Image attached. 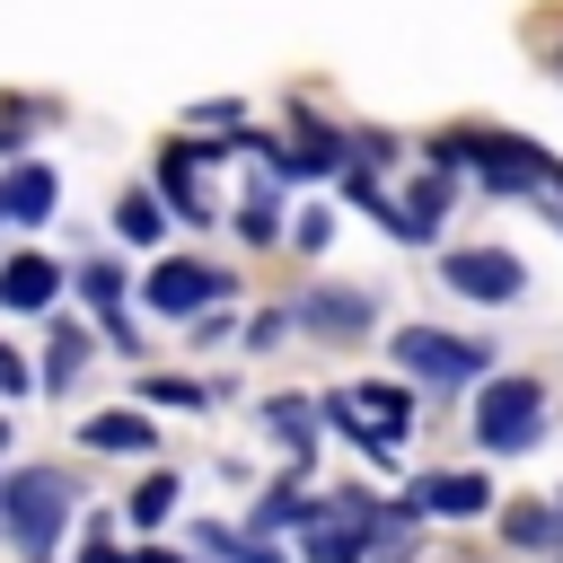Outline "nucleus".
Masks as SVG:
<instances>
[{
    "label": "nucleus",
    "instance_id": "7",
    "mask_svg": "<svg viewBox=\"0 0 563 563\" xmlns=\"http://www.w3.org/2000/svg\"><path fill=\"white\" fill-rule=\"evenodd\" d=\"M62 282H70V264H53L44 246H18V255L0 264V308H9V317H44V308L62 299Z\"/></svg>",
    "mask_w": 563,
    "mask_h": 563
},
{
    "label": "nucleus",
    "instance_id": "19",
    "mask_svg": "<svg viewBox=\"0 0 563 563\" xmlns=\"http://www.w3.org/2000/svg\"><path fill=\"white\" fill-rule=\"evenodd\" d=\"M141 405H176V413H202V405H220V387H202V378H141Z\"/></svg>",
    "mask_w": 563,
    "mask_h": 563
},
{
    "label": "nucleus",
    "instance_id": "18",
    "mask_svg": "<svg viewBox=\"0 0 563 563\" xmlns=\"http://www.w3.org/2000/svg\"><path fill=\"white\" fill-rule=\"evenodd\" d=\"M501 545L554 554V501H510V510H501Z\"/></svg>",
    "mask_w": 563,
    "mask_h": 563
},
{
    "label": "nucleus",
    "instance_id": "6",
    "mask_svg": "<svg viewBox=\"0 0 563 563\" xmlns=\"http://www.w3.org/2000/svg\"><path fill=\"white\" fill-rule=\"evenodd\" d=\"M405 501H413L422 519H484V510H493V475H475V466H422V475L405 484Z\"/></svg>",
    "mask_w": 563,
    "mask_h": 563
},
{
    "label": "nucleus",
    "instance_id": "28",
    "mask_svg": "<svg viewBox=\"0 0 563 563\" xmlns=\"http://www.w3.org/2000/svg\"><path fill=\"white\" fill-rule=\"evenodd\" d=\"M9 440H18V422H9V413H0V457H9Z\"/></svg>",
    "mask_w": 563,
    "mask_h": 563
},
{
    "label": "nucleus",
    "instance_id": "4",
    "mask_svg": "<svg viewBox=\"0 0 563 563\" xmlns=\"http://www.w3.org/2000/svg\"><path fill=\"white\" fill-rule=\"evenodd\" d=\"M229 290H238V273H220V264H202V255H158V264L141 273V308H150V317H176V325L211 317Z\"/></svg>",
    "mask_w": 563,
    "mask_h": 563
},
{
    "label": "nucleus",
    "instance_id": "1",
    "mask_svg": "<svg viewBox=\"0 0 563 563\" xmlns=\"http://www.w3.org/2000/svg\"><path fill=\"white\" fill-rule=\"evenodd\" d=\"M79 510V475L70 466H9L0 475V537L18 563H62V528Z\"/></svg>",
    "mask_w": 563,
    "mask_h": 563
},
{
    "label": "nucleus",
    "instance_id": "21",
    "mask_svg": "<svg viewBox=\"0 0 563 563\" xmlns=\"http://www.w3.org/2000/svg\"><path fill=\"white\" fill-rule=\"evenodd\" d=\"M352 405H361V413H378V431H387V440H396V431H405V413H413V396H405V387H352Z\"/></svg>",
    "mask_w": 563,
    "mask_h": 563
},
{
    "label": "nucleus",
    "instance_id": "24",
    "mask_svg": "<svg viewBox=\"0 0 563 563\" xmlns=\"http://www.w3.org/2000/svg\"><path fill=\"white\" fill-rule=\"evenodd\" d=\"M26 387H35V369H26V352H9V343H0V405H9V396H26Z\"/></svg>",
    "mask_w": 563,
    "mask_h": 563
},
{
    "label": "nucleus",
    "instance_id": "20",
    "mask_svg": "<svg viewBox=\"0 0 563 563\" xmlns=\"http://www.w3.org/2000/svg\"><path fill=\"white\" fill-rule=\"evenodd\" d=\"M238 229H246V246H273V238H282V202H273V176H264V185L238 202Z\"/></svg>",
    "mask_w": 563,
    "mask_h": 563
},
{
    "label": "nucleus",
    "instance_id": "9",
    "mask_svg": "<svg viewBox=\"0 0 563 563\" xmlns=\"http://www.w3.org/2000/svg\"><path fill=\"white\" fill-rule=\"evenodd\" d=\"M308 334H325V343H352V334H369V290H299V308H290Z\"/></svg>",
    "mask_w": 563,
    "mask_h": 563
},
{
    "label": "nucleus",
    "instance_id": "5",
    "mask_svg": "<svg viewBox=\"0 0 563 563\" xmlns=\"http://www.w3.org/2000/svg\"><path fill=\"white\" fill-rule=\"evenodd\" d=\"M440 282H449L457 299H484V308H510V299L528 290V273H519L510 246H457V255L440 264Z\"/></svg>",
    "mask_w": 563,
    "mask_h": 563
},
{
    "label": "nucleus",
    "instance_id": "3",
    "mask_svg": "<svg viewBox=\"0 0 563 563\" xmlns=\"http://www.w3.org/2000/svg\"><path fill=\"white\" fill-rule=\"evenodd\" d=\"M396 369L422 387H484L493 378V343L484 334H449V325H405L396 334Z\"/></svg>",
    "mask_w": 563,
    "mask_h": 563
},
{
    "label": "nucleus",
    "instance_id": "2",
    "mask_svg": "<svg viewBox=\"0 0 563 563\" xmlns=\"http://www.w3.org/2000/svg\"><path fill=\"white\" fill-rule=\"evenodd\" d=\"M545 440V387L519 378V369H493L484 396H475V449L484 457H528Z\"/></svg>",
    "mask_w": 563,
    "mask_h": 563
},
{
    "label": "nucleus",
    "instance_id": "26",
    "mask_svg": "<svg viewBox=\"0 0 563 563\" xmlns=\"http://www.w3.org/2000/svg\"><path fill=\"white\" fill-rule=\"evenodd\" d=\"M123 563H202L194 545H141V554H123Z\"/></svg>",
    "mask_w": 563,
    "mask_h": 563
},
{
    "label": "nucleus",
    "instance_id": "13",
    "mask_svg": "<svg viewBox=\"0 0 563 563\" xmlns=\"http://www.w3.org/2000/svg\"><path fill=\"white\" fill-rule=\"evenodd\" d=\"M194 554H202V563H290L273 537H255V528H220V519H194Z\"/></svg>",
    "mask_w": 563,
    "mask_h": 563
},
{
    "label": "nucleus",
    "instance_id": "27",
    "mask_svg": "<svg viewBox=\"0 0 563 563\" xmlns=\"http://www.w3.org/2000/svg\"><path fill=\"white\" fill-rule=\"evenodd\" d=\"M554 501V563H563V493H545Z\"/></svg>",
    "mask_w": 563,
    "mask_h": 563
},
{
    "label": "nucleus",
    "instance_id": "10",
    "mask_svg": "<svg viewBox=\"0 0 563 563\" xmlns=\"http://www.w3.org/2000/svg\"><path fill=\"white\" fill-rule=\"evenodd\" d=\"M88 361H97V325H79V317H53V334H44V369H35V387H44V396H70Z\"/></svg>",
    "mask_w": 563,
    "mask_h": 563
},
{
    "label": "nucleus",
    "instance_id": "11",
    "mask_svg": "<svg viewBox=\"0 0 563 563\" xmlns=\"http://www.w3.org/2000/svg\"><path fill=\"white\" fill-rule=\"evenodd\" d=\"M79 449H97V457H150L158 449V422L141 405H106V413L79 422Z\"/></svg>",
    "mask_w": 563,
    "mask_h": 563
},
{
    "label": "nucleus",
    "instance_id": "16",
    "mask_svg": "<svg viewBox=\"0 0 563 563\" xmlns=\"http://www.w3.org/2000/svg\"><path fill=\"white\" fill-rule=\"evenodd\" d=\"M114 238H123V246H158V238H167V202H158L150 185H132V194L114 202Z\"/></svg>",
    "mask_w": 563,
    "mask_h": 563
},
{
    "label": "nucleus",
    "instance_id": "22",
    "mask_svg": "<svg viewBox=\"0 0 563 563\" xmlns=\"http://www.w3.org/2000/svg\"><path fill=\"white\" fill-rule=\"evenodd\" d=\"M290 325H299L290 308H264V317H246V352H273V343H282Z\"/></svg>",
    "mask_w": 563,
    "mask_h": 563
},
{
    "label": "nucleus",
    "instance_id": "14",
    "mask_svg": "<svg viewBox=\"0 0 563 563\" xmlns=\"http://www.w3.org/2000/svg\"><path fill=\"white\" fill-rule=\"evenodd\" d=\"M70 290H79V308H88V317H114V308H123L141 282H132L114 255H88V264H70Z\"/></svg>",
    "mask_w": 563,
    "mask_h": 563
},
{
    "label": "nucleus",
    "instance_id": "8",
    "mask_svg": "<svg viewBox=\"0 0 563 563\" xmlns=\"http://www.w3.org/2000/svg\"><path fill=\"white\" fill-rule=\"evenodd\" d=\"M53 202H62V176H53L44 158H18V167L0 176V229H44Z\"/></svg>",
    "mask_w": 563,
    "mask_h": 563
},
{
    "label": "nucleus",
    "instance_id": "25",
    "mask_svg": "<svg viewBox=\"0 0 563 563\" xmlns=\"http://www.w3.org/2000/svg\"><path fill=\"white\" fill-rule=\"evenodd\" d=\"M18 150H26V106H9V114H0V158H18Z\"/></svg>",
    "mask_w": 563,
    "mask_h": 563
},
{
    "label": "nucleus",
    "instance_id": "15",
    "mask_svg": "<svg viewBox=\"0 0 563 563\" xmlns=\"http://www.w3.org/2000/svg\"><path fill=\"white\" fill-rule=\"evenodd\" d=\"M264 431H273L282 457H308V449H317V405H308V396H273V405H264Z\"/></svg>",
    "mask_w": 563,
    "mask_h": 563
},
{
    "label": "nucleus",
    "instance_id": "17",
    "mask_svg": "<svg viewBox=\"0 0 563 563\" xmlns=\"http://www.w3.org/2000/svg\"><path fill=\"white\" fill-rule=\"evenodd\" d=\"M176 493H185V475L158 466V475H141V484L123 493V519H132V528H167V519H176Z\"/></svg>",
    "mask_w": 563,
    "mask_h": 563
},
{
    "label": "nucleus",
    "instance_id": "23",
    "mask_svg": "<svg viewBox=\"0 0 563 563\" xmlns=\"http://www.w3.org/2000/svg\"><path fill=\"white\" fill-rule=\"evenodd\" d=\"M79 563H123V545H114V519H106V510L88 519V545H79Z\"/></svg>",
    "mask_w": 563,
    "mask_h": 563
},
{
    "label": "nucleus",
    "instance_id": "12",
    "mask_svg": "<svg viewBox=\"0 0 563 563\" xmlns=\"http://www.w3.org/2000/svg\"><path fill=\"white\" fill-rule=\"evenodd\" d=\"M378 545H369V528L361 519H343L334 501H325V519L317 528H299V563H369Z\"/></svg>",
    "mask_w": 563,
    "mask_h": 563
}]
</instances>
